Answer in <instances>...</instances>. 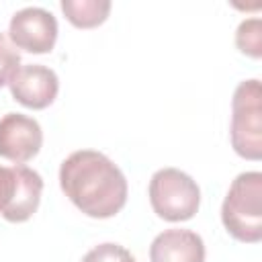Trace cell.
<instances>
[{"mask_svg": "<svg viewBox=\"0 0 262 262\" xmlns=\"http://www.w3.org/2000/svg\"><path fill=\"white\" fill-rule=\"evenodd\" d=\"M59 186L88 217L108 219L127 203V178L121 168L96 149H78L59 166Z\"/></svg>", "mask_w": 262, "mask_h": 262, "instance_id": "cell-1", "label": "cell"}, {"mask_svg": "<svg viewBox=\"0 0 262 262\" xmlns=\"http://www.w3.org/2000/svg\"><path fill=\"white\" fill-rule=\"evenodd\" d=\"M221 221L237 242L262 239V174L258 170L235 176L221 205Z\"/></svg>", "mask_w": 262, "mask_h": 262, "instance_id": "cell-2", "label": "cell"}, {"mask_svg": "<svg viewBox=\"0 0 262 262\" xmlns=\"http://www.w3.org/2000/svg\"><path fill=\"white\" fill-rule=\"evenodd\" d=\"M231 147L237 156L258 162L262 158V88L260 80H244L231 98Z\"/></svg>", "mask_w": 262, "mask_h": 262, "instance_id": "cell-3", "label": "cell"}, {"mask_svg": "<svg viewBox=\"0 0 262 262\" xmlns=\"http://www.w3.org/2000/svg\"><path fill=\"white\" fill-rule=\"evenodd\" d=\"M149 203L166 221H188L201 205L199 184L178 168H160L149 180Z\"/></svg>", "mask_w": 262, "mask_h": 262, "instance_id": "cell-4", "label": "cell"}, {"mask_svg": "<svg viewBox=\"0 0 262 262\" xmlns=\"http://www.w3.org/2000/svg\"><path fill=\"white\" fill-rule=\"evenodd\" d=\"M43 178L39 172L16 164L0 166V215L10 223H23L39 209Z\"/></svg>", "mask_w": 262, "mask_h": 262, "instance_id": "cell-5", "label": "cell"}, {"mask_svg": "<svg viewBox=\"0 0 262 262\" xmlns=\"http://www.w3.org/2000/svg\"><path fill=\"white\" fill-rule=\"evenodd\" d=\"M8 37L18 49L29 53H49L57 41V20L41 6H27L12 14Z\"/></svg>", "mask_w": 262, "mask_h": 262, "instance_id": "cell-6", "label": "cell"}, {"mask_svg": "<svg viewBox=\"0 0 262 262\" xmlns=\"http://www.w3.org/2000/svg\"><path fill=\"white\" fill-rule=\"evenodd\" d=\"M43 145L41 125L23 113H6L0 119V156L25 164L33 160Z\"/></svg>", "mask_w": 262, "mask_h": 262, "instance_id": "cell-7", "label": "cell"}, {"mask_svg": "<svg viewBox=\"0 0 262 262\" xmlns=\"http://www.w3.org/2000/svg\"><path fill=\"white\" fill-rule=\"evenodd\" d=\"M10 94L16 102L27 108L41 111L49 106L59 92L57 74L41 63H25L16 70V74L8 82Z\"/></svg>", "mask_w": 262, "mask_h": 262, "instance_id": "cell-8", "label": "cell"}, {"mask_svg": "<svg viewBox=\"0 0 262 262\" xmlns=\"http://www.w3.org/2000/svg\"><path fill=\"white\" fill-rule=\"evenodd\" d=\"M151 262H205V242L190 229H166L149 246Z\"/></svg>", "mask_w": 262, "mask_h": 262, "instance_id": "cell-9", "label": "cell"}, {"mask_svg": "<svg viewBox=\"0 0 262 262\" xmlns=\"http://www.w3.org/2000/svg\"><path fill=\"white\" fill-rule=\"evenodd\" d=\"M66 18L78 29H92L106 20L111 12L108 0H61Z\"/></svg>", "mask_w": 262, "mask_h": 262, "instance_id": "cell-10", "label": "cell"}, {"mask_svg": "<svg viewBox=\"0 0 262 262\" xmlns=\"http://www.w3.org/2000/svg\"><path fill=\"white\" fill-rule=\"evenodd\" d=\"M235 45L242 53L250 57H260L262 55V23L260 18H246L239 23L235 31Z\"/></svg>", "mask_w": 262, "mask_h": 262, "instance_id": "cell-11", "label": "cell"}, {"mask_svg": "<svg viewBox=\"0 0 262 262\" xmlns=\"http://www.w3.org/2000/svg\"><path fill=\"white\" fill-rule=\"evenodd\" d=\"M82 262H137V260L127 248L113 242H104L94 246L90 252H86Z\"/></svg>", "mask_w": 262, "mask_h": 262, "instance_id": "cell-12", "label": "cell"}, {"mask_svg": "<svg viewBox=\"0 0 262 262\" xmlns=\"http://www.w3.org/2000/svg\"><path fill=\"white\" fill-rule=\"evenodd\" d=\"M20 68V55L12 47V43L6 39L4 33H0V88L10 82V78Z\"/></svg>", "mask_w": 262, "mask_h": 262, "instance_id": "cell-13", "label": "cell"}]
</instances>
